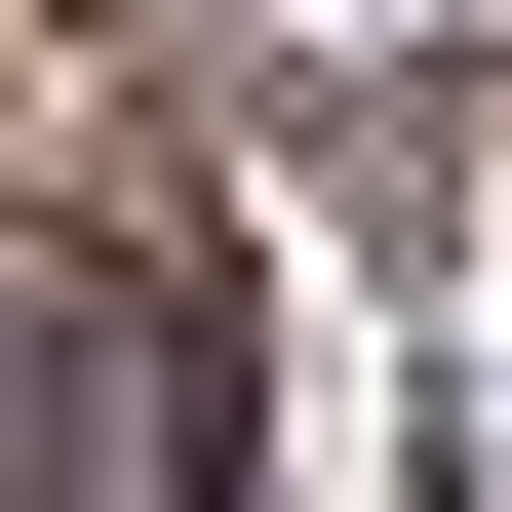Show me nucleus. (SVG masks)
Returning <instances> with one entry per match:
<instances>
[{
	"label": "nucleus",
	"mask_w": 512,
	"mask_h": 512,
	"mask_svg": "<svg viewBox=\"0 0 512 512\" xmlns=\"http://www.w3.org/2000/svg\"><path fill=\"white\" fill-rule=\"evenodd\" d=\"M316 40H394V0H316Z\"/></svg>",
	"instance_id": "nucleus-1"
}]
</instances>
